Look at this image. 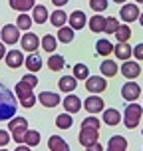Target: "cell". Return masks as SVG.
Wrapping results in <instances>:
<instances>
[{
  "label": "cell",
  "instance_id": "cell-1",
  "mask_svg": "<svg viewBox=\"0 0 143 151\" xmlns=\"http://www.w3.org/2000/svg\"><path fill=\"white\" fill-rule=\"evenodd\" d=\"M16 115V98L14 93L0 86V121H10Z\"/></svg>",
  "mask_w": 143,
  "mask_h": 151
},
{
  "label": "cell",
  "instance_id": "cell-2",
  "mask_svg": "<svg viewBox=\"0 0 143 151\" xmlns=\"http://www.w3.org/2000/svg\"><path fill=\"white\" fill-rule=\"evenodd\" d=\"M8 131L16 143H24V135L28 131V119L26 117H20V115H14L12 119L8 121Z\"/></svg>",
  "mask_w": 143,
  "mask_h": 151
},
{
  "label": "cell",
  "instance_id": "cell-3",
  "mask_svg": "<svg viewBox=\"0 0 143 151\" xmlns=\"http://www.w3.org/2000/svg\"><path fill=\"white\" fill-rule=\"evenodd\" d=\"M16 96H18V99H20V106L26 107V109H30V107H34V104H36V96H34V88H30L28 83H24L22 80L16 83Z\"/></svg>",
  "mask_w": 143,
  "mask_h": 151
},
{
  "label": "cell",
  "instance_id": "cell-4",
  "mask_svg": "<svg viewBox=\"0 0 143 151\" xmlns=\"http://www.w3.org/2000/svg\"><path fill=\"white\" fill-rule=\"evenodd\" d=\"M143 107L139 104H127L125 111H123V123L127 129H135L139 125V119H141Z\"/></svg>",
  "mask_w": 143,
  "mask_h": 151
},
{
  "label": "cell",
  "instance_id": "cell-5",
  "mask_svg": "<svg viewBox=\"0 0 143 151\" xmlns=\"http://www.w3.org/2000/svg\"><path fill=\"white\" fill-rule=\"evenodd\" d=\"M0 36H2V42L8 46H14L16 42H20V30L16 28V24H4L2 26V32H0Z\"/></svg>",
  "mask_w": 143,
  "mask_h": 151
},
{
  "label": "cell",
  "instance_id": "cell-6",
  "mask_svg": "<svg viewBox=\"0 0 143 151\" xmlns=\"http://www.w3.org/2000/svg\"><path fill=\"white\" fill-rule=\"evenodd\" d=\"M106 88H107V82L103 76H90L86 80V90L90 93H101V91H106Z\"/></svg>",
  "mask_w": 143,
  "mask_h": 151
},
{
  "label": "cell",
  "instance_id": "cell-7",
  "mask_svg": "<svg viewBox=\"0 0 143 151\" xmlns=\"http://www.w3.org/2000/svg\"><path fill=\"white\" fill-rule=\"evenodd\" d=\"M98 139H99V129H82L80 135H78L80 145H83L86 149L91 147L93 143H98Z\"/></svg>",
  "mask_w": 143,
  "mask_h": 151
},
{
  "label": "cell",
  "instance_id": "cell-8",
  "mask_svg": "<svg viewBox=\"0 0 143 151\" xmlns=\"http://www.w3.org/2000/svg\"><path fill=\"white\" fill-rule=\"evenodd\" d=\"M119 16H121V20L125 24L129 22H135V20H139V8H137V4H123L119 10Z\"/></svg>",
  "mask_w": 143,
  "mask_h": 151
},
{
  "label": "cell",
  "instance_id": "cell-9",
  "mask_svg": "<svg viewBox=\"0 0 143 151\" xmlns=\"http://www.w3.org/2000/svg\"><path fill=\"white\" fill-rule=\"evenodd\" d=\"M20 44H22V50L34 54L38 48H40V38H38L34 32H26V34L20 38Z\"/></svg>",
  "mask_w": 143,
  "mask_h": 151
},
{
  "label": "cell",
  "instance_id": "cell-10",
  "mask_svg": "<svg viewBox=\"0 0 143 151\" xmlns=\"http://www.w3.org/2000/svg\"><path fill=\"white\" fill-rule=\"evenodd\" d=\"M121 96L125 101H135L139 96H141V86L135 82H127L123 88H121Z\"/></svg>",
  "mask_w": 143,
  "mask_h": 151
},
{
  "label": "cell",
  "instance_id": "cell-11",
  "mask_svg": "<svg viewBox=\"0 0 143 151\" xmlns=\"http://www.w3.org/2000/svg\"><path fill=\"white\" fill-rule=\"evenodd\" d=\"M68 24H70V28H72L74 32L75 30H82L83 26L88 24V16L83 14L82 10H74V12L68 16Z\"/></svg>",
  "mask_w": 143,
  "mask_h": 151
},
{
  "label": "cell",
  "instance_id": "cell-12",
  "mask_svg": "<svg viewBox=\"0 0 143 151\" xmlns=\"http://www.w3.org/2000/svg\"><path fill=\"white\" fill-rule=\"evenodd\" d=\"M4 62H6L8 68H20L24 64V54L20 52V50H10V52H6V56H4Z\"/></svg>",
  "mask_w": 143,
  "mask_h": 151
},
{
  "label": "cell",
  "instance_id": "cell-13",
  "mask_svg": "<svg viewBox=\"0 0 143 151\" xmlns=\"http://www.w3.org/2000/svg\"><path fill=\"white\" fill-rule=\"evenodd\" d=\"M83 107H86V111H90V113H99V111H103V99L99 98V96H93L91 93L90 98L86 99V101H82Z\"/></svg>",
  "mask_w": 143,
  "mask_h": 151
},
{
  "label": "cell",
  "instance_id": "cell-14",
  "mask_svg": "<svg viewBox=\"0 0 143 151\" xmlns=\"http://www.w3.org/2000/svg\"><path fill=\"white\" fill-rule=\"evenodd\" d=\"M113 54H115V58H117V60L127 62L129 58L133 56V48H131L127 42H117V44L113 46Z\"/></svg>",
  "mask_w": 143,
  "mask_h": 151
},
{
  "label": "cell",
  "instance_id": "cell-15",
  "mask_svg": "<svg viewBox=\"0 0 143 151\" xmlns=\"http://www.w3.org/2000/svg\"><path fill=\"white\" fill-rule=\"evenodd\" d=\"M38 101L42 104L44 107H56L62 104V99L58 93H54V91H42L40 96H38Z\"/></svg>",
  "mask_w": 143,
  "mask_h": 151
},
{
  "label": "cell",
  "instance_id": "cell-16",
  "mask_svg": "<svg viewBox=\"0 0 143 151\" xmlns=\"http://www.w3.org/2000/svg\"><path fill=\"white\" fill-rule=\"evenodd\" d=\"M121 74L125 76L127 80H135L137 76L141 74V68H139V64H137V62L127 60V62H123V66H121Z\"/></svg>",
  "mask_w": 143,
  "mask_h": 151
},
{
  "label": "cell",
  "instance_id": "cell-17",
  "mask_svg": "<svg viewBox=\"0 0 143 151\" xmlns=\"http://www.w3.org/2000/svg\"><path fill=\"white\" fill-rule=\"evenodd\" d=\"M80 107H82V99L78 98V96L70 93V96L64 98V109H66V113H78Z\"/></svg>",
  "mask_w": 143,
  "mask_h": 151
},
{
  "label": "cell",
  "instance_id": "cell-18",
  "mask_svg": "<svg viewBox=\"0 0 143 151\" xmlns=\"http://www.w3.org/2000/svg\"><path fill=\"white\" fill-rule=\"evenodd\" d=\"M107 151H127V139L123 135H111L107 143Z\"/></svg>",
  "mask_w": 143,
  "mask_h": 151
},
{
  "label": "cell",
  "instance_id": "cell-19",
  "mask_svg": "<svg viewBox=\"0 0 143 151\" xmlns=\"http://www.w3.org/2000/svg\"><path fill=\"white\" fill-rule=\"evenodd\" d=\"M24 66H26V70H28L30 74H34V72H38V70L42 68V58L34 52V54H30V56L24 58Z\"/></svg>",
  "mask_w": 143,
  "mask_h": 151
},
{
  "label": "cell",
  "instance_id": "cell-20",
  "mask_svg": "<svg viewBox=\"0 0 143 151\" xmlns=\"http://www.w3.org/2000/svg\"><path fill=\"white\" fill-rule=\"evenodd\" d=\"M58 88L62 91H66V93H72L78 88V80H75L74 76H64V78H60V82H58Z\"/></svg>",
  "mask_w": 143,
  "mask_h": 151
},
{
  "label": "cell",
  "instance_id": "cell-21",
  "mask_svg": "<svg viewBox=\"0 0 143 151\" xmlns=\"http://www.w3.org/2000/svg\"><path fill=\"white\" fill-rule=\"evenodd\" d=\"M50 22H52V26H56V28H62V26L68 24V14L58 8V10H54L52 14H50Z\"/></svg>",
  "mask_w": 143,
  "mask_h": 151
},
{
  "label": "cell",
  "instance_id": "cell-22",
  "mask_svg": "<svg viewBox=\"0 0 143 151\" xmlns=\"http://www.w3.org/2000/svg\"><path fill=\"white\" fill-rule=\"evenodd\" d=\"M48 147H50V151H70V145L66 143L60 135L50 137V139H48Z\"/></svg>",
  "mask_w": 143,
  "mask_h": 151
},
{
  "label": "cell",
  "instance_id": "cell-23",
  "mask_svg": "<svg viewBox=\"0 0 143 151\" xmlns=\"http://www.w3.org/2000/svg\"><path fill=\"white\" fill-rule=\"evenodd\" d=\"M8 4H10L12 10H18V12H28L36 6L34 0H8Z\"/></svg>",
  "mask_w": 143,
  "mask_h": 151
},
{
  "label": "cell",
  "instance_id": "cell-24",
  "mask_svg": "<svg viewBox=\"0 0 143 151\" xmlns=\"http://www.w3.org/2000/svg\"><path fill=\"white\" fill-rule=\"evenodd\" d=\"M99 72L103 74V78H113L119 70H117V64H115L113 60H103L101 66H99Z\"/></svg>",
  "mask_w": 143,
  "mask_h": 151
},
{
  "label": "cell",
  "instance_id": "cell-25",
  "mask_svg": "<svg viewBox=\"0 0 143 151\" xmlns=\"http://www.w3.org/2000/svg\"><path fill=\"white\" fill-rule=\"evenodd\" d=\"M40 46H42L44 52L54 54V52H56V46H58V38H54L52 34H46V36L40 40Z\"/></svg>",
  "mask_w": 143,
  "mask_h": 151
},
{
  "label": "cell",
  "instance_id": "cell-26",
  "mask_svg": "<svg viewBox=\"0 0 143 151\" xmlns=\"http://www.w3.org/2000/svg\"><path fill=\"white\" fill-rule=\"evenodd\" d=\"M64 66H66V60L60 54H52L48 58V68L52 70V72H60V70H64Z\"/></svg>",
  "mask_w": 143,
  "mask_h": 151
},
{
  "label": "cell",
  "instance_id": "cell-27",
  "mask_svg": "<svg viewBox=\"0 0 143 151\" xmlns=\"http://www.w3.org/2000/svg\"><path fill=\"white\" fill-rule=\"evenodd\" d=\"M88 24H90V30L93 32V34H99V32H103V28H106V18L96 14L93 18L88 20Z\"/></svg>",
  "mask_w": 143,
  "mask_h": 151
},
{
  "label": "cell",
  "instance_id": "cell-28",
  "mask_svg": "<svg viewBox=\"0 0 143 151\" xmlns=\"http://www.w3.org/2000/svg\"><path fill=\"white\" fill-rule=\"evenodd\" d=\"M32 20L36 24H44L48 20V8L42 6V4L40 6H34L32 8Z\"/></svg>",
  "mask_w": 143,
  "mask_h": 151
},
{
  "label": "cell",
  "instance_id": "cell-29",
  "mask_svg": "<svg viewBox=\"0 0 143 151\" xmlns=\"http://www.w3.org/2000/svg\"><path fill=\"white\" fill-rule=\"evenodd\" d=\"M121 121V113L117 111V109H103V123H107V125H117Z\"/></svg>",
  "mask_w": 143,
  "mask_h": 151
},
{
  "label": "cell",
  "instance_id": "cell-30",
  "mask_svg": "<svg viewBox=\"0 0 143 151\" xmlns=\"http://www.w3.org/2000/svg\"><path fill=\"white\" fill-rule=\"evenodd\" d=\"M74 40V30L70 28V26H62V28H58V42H62V44H70Z\"/></svg>",
  "mask_w": 143,
  "mask_h": 151
},
{
  "label": "cell",
  "instance_id": "cell-31",
  "mask_svg": "<svg viewBox=\"0 0 143 151\" xmlns=\"http://www.w3.org/2000/svg\"><path fill=\"white\" fill-rule=\"evenodd\" d=\"M74 78L75 80H80V82H86L88 78H90V70L86 64H75L74 66Z\"/></svg>",
  "mask_w": 143,
  "mask_h": 151
},
{
  "label": "cell",
  "instance_id": "cell-32",
  "mask_svg": "<svg viewBox=\"0 0 143 151\" xmlns=\"http://www.w3.org/2000/svg\"><path fill=\"white\" fill-rule=\"evenodd\" d=\"M56 125L60 129H70L74 125V119H72V113H60L56 117Z\"/></svg>",
  "mask_w": 143,
  "mask_h": 151
},
{
  "label": "cell",
  "instance_id": "cell-33",
  "mask_svg": "<svg viewBox=\"0 0 143 151\" xmlns=\"http://www.w3.org/2000/svg\"><path fill=\"white\" fill-rule=\"evenodd\" d=\"M96 52L99 56H109L113 52V46L109 40H98V44H96Z\"/></svg>",
  "mask_w": 143,
  "mask_h": 151
},
{
  "label": "cell",
  "instance_id": "cell-34",
  "mask_svg": "<svg viewBox=\"0 0 143 151\" xmlns=\"http://www.w3.org/2000/svg\"><path fill=\"white\" fill-rule=\"evenodd\" d=\"M38 143H40V133L34 131V129H28L26 135H24V145H28V147H36Z\"/></svg>",
  "mask_w": 143,
  "mask_h": 151
},
{
  "label": "cell",
  "instance_id": "cell-35",
  "mask_svg": "<svg viewBox=\"0 0 143 151\" xmlns=\"http://www.w3.org/2000/svg\"><path fill=\"white\" fill-rule=\"evenodd\" d=\"M30 26H32V16H28L26 12H22V14L18 16V20H16V28L18 30H30Z\"/></svg>",
  "mask_w": 143,
  "mask_h": 151
},
{
  "label": "cell",
  "instance_id": "cell-36",
  "mask_svg": "<svg viewBox=\"0 0 143 151\" xmlns=\"http://www.w3.org/2000/svg\"><path fill=\"white\" fill-rule=\"evenodd\" d=\"M115 38H117L119 42H127L129 38H131V28H129L127 24H119V28L115 32Z\"/></svg>",
  "mask_w": 143,
  "mask_h": 151
},
{
  "label": "cell",
  "instance_id": "cell-37",
  "mask_svg": "<svg viewBox=\"0 0 143 151\" xmlns=\"http://www.w3.org/2000/svg\"><path fill=\"white\" fill-rule=\"evenodd\" d=\"M99 125H101V121L98 117H93V115H90V117H86L82 121V129H99Z\"/></svg>",
  "mask_w": 143,
  "mask_h": 151
},
{
  "label": "cell",
  "instance_id": "cell-38",
  "mask_svg": "<svg viewBox=\"0 0 143 151\" xmlns=\"http://www.w3.org/2000/svg\"><path fill=\"white\" fill-rule=\"evenodd\" d=\"M117 28H119L117 18H113V16L106 18V28H103V32H107V34H115V32H117Z\"/></svg>",
  "mask_w": 143,
  "mask_h": 151
},
{
  "label": "cell",
  "instance_id": "cell-39",
  "mask_svg": "<svg viewBox=\"0 0 143 151\" xmlns=\"http://www.w3.org/2000/svg\"><path fill=\"white\" fill-rule=\"evenodd\" d=\"M90 8L93 12H103L107 10V0H90Z\"/></svg>",
  "mask_w": 143,
  "mask_h": 151
},
{
  "label": "cell",
  "instance_id": "cell-40",
  "mask_svg": "<svg viewBox=\"0 0 143 151\" xmlns=\"http://www.w3.org/2000/svg\"><path fill=\"white\" fill-rule=\"evenodd\" d=\"M10 139H12L10 131H6V129H0V147H6Z\"/></svg>",
  "mask_w": 143,
  "mask_h": 151
},
{
  "label": "cell",
  "instance_id": "cell-41",
  "mask_svg": "<svg viewBox=\"0 0 143 151\" xmlns=\"http://www.w3.org/2000/svg\"><path fill=\"white\" fill-rule=\"evenodd\" d=\"M22 82H24V83H28L30 88H36V86H38V78H36L34 74H26V76L22 78Z\"/></svg>",
  "mask_w": 143,
  "mask_h": 151
},
{
  "label": "cell",
  "instance_id": "cell-42",
  "mask_svg": "<svg viewBox=\"0 0 143 151\" xmlns=\"http://www.w3.org/2000/svg\"><path fill=\"white\" fill-rule=\"evenodd\" d=\"M133 56H135L137 60H143V44H137L133 48Z\"/></svg>",
  "mask_w": 143,
  "mask_h": 151
},
{
  "label": "cell",
  "instance_id": "cell-43",
  "mask_svg": "<svg viewBox=\"0 0 143 151\" xmlns=\"http://www.w3.org/2000/svg\"><path fill=\"white\" fill-rule=\"evenodd\" d=\"M70 0H52V4L54 6H58V8H62V6H66Z\"/></svg>",
  "mask_w": 143,
  "mask_h": 151
},
{
  "label": "cell",
  "instance_id": "cell-44",
  "mask_svg": "<svg viewBox=\"0 0 143 151\" xmlns=\"http://www.w3.org/2000/svg\"><path fill=\"white\" fill-rule=\"evenodd\" d=\"M88 151H103V147H101V145H99V141H98V143H93L91 147H88Z\"/></svg>",
  "mask_w": 143,
  "mask_h": 151
},
{
  "label": "cell",
  "instance_id": "cell-45",
  "mask_svg": "<svg viewBox=\"0 0 143 151\" xmlns=\"http://www.w3.org/2000/svg\"><path fill=\"white\" fill-rule=\"evenodd\" d=\"M14 151H32V147H28V145H18Z\"/></svg>",
  "mask_w": 143,
  "mask_h": 151
},
{
  "label": "cell",
  "instance_id": "cell-46",
  "mask_svg": "<svg viewBox=\"0 0 143 151\" xmlns=\"http://www.w3.org/2000/svg\"><path fill=\"white\" fill-rule=\"evenodd\" d=\"M4 56H6V48H4V44H2V42H0V60H2Z\"/></svg>",
  "mask_w": 143,
  "mask_h": 151
},
{
  "label": "cell",
  "instance_id": "cell-47",
  "mask_svg": "<svg viewBox=\"0 0 143 151\" xmlns=\"http://www.w3.org/2000/svg\"><path fill=\"white\" fill-rule=\"evenodd\" d=\"M111 2H117V4H125L127 0H111Z\"/></svg>",
  "mask_w": 143,
  "mask_h": 151
},
{
  "label": "cell",
  "instance_id": "cell-48",
  "mask_svg": "<svg viewBox=\"0 0 143 151\" xmlns=\"http://www.w3.org/2000/svg\"><path fill=\"white\" fill-rule=\"evenodd\" d=\"M139 24L143 26V14H139Z\"/></svg>",
  "mask_w": 143,
  "mask_h": 151
},
{
  "label": "cell",
  "instance_id": "cell-49",
  "mask_svg": "<svg viewBox=\"0 0 143 151\" xmlns=\"http://www.w3.org/2000/svg\"><path fill=\"white\" fill-rule=\"evenodd\" d=\"M135 2H139V4H143V0H135Z\"/></svg>",
  "mask_w": 143,
  "mask_h": 151
},
{
  "label": "cell",
  "instance_id": "cell-50",
  "mask_svg": "<svg viewBox=\"0 0 143 151\" xmlns=\"http://www.w3.org/2000/svg\"><path fill=\"white\" fill-rule=\"evenodd\" d=\"M0 151H8V149H4V147H2V149H0Z\"/></svg>",
  "mask_w": 143,
  "mask_h": 151
},
{
  "label": "cell",
  "instance_id": "cell-51",
  "mask_svg": "<svg viewBox=\"0 0 143 151\" xmlns=\"http://www.w3.org/2000/svg\"><path fill=\"white\" fill-rule=\"evenodd\" d=\"M141 135H143V133H141Z\"/></svg>",
  "mask_w": 143,
  "mask_h": 151
}]
</instances>
